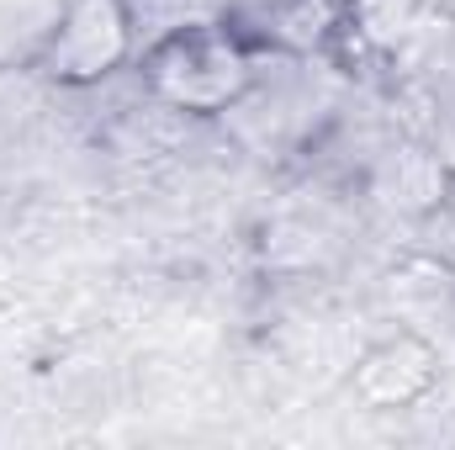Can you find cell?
<instances>
[{"label": "cell", "instance_id": "1", "mask_svg": "<svg viewBox=\"0 0 455 450\" xmlns=\"http://www.w3.org/2000/svg\"><path fill=\"white\" fill-rule=\"evenodd\" d=\"M265 64L270 53L254 48L223 16L159 27L132 59L143 96L159 112H175L186 122H228L265 85Z\"/></svg>", "mask_w": 455, "mask_h": 450}, {"label": "cell", "instance_id": "2", "mask_svg": "<svg viewBox=\"0 0 455 450\" xmlns=\"http://www.w3.org/2000/svg\"><path fill=\"white\" fill-rule=\"evenodd\" d=\"M138 59L132 0H64L27 53V69L53 91H96Z\"/></svg>", "mask_w": 455, "mask_h": 450}, {"label": "cell", "instance_id": "3", "mask_svg": "<svg viewBox=\"0 0 455 450\" xmlns=\"http://www.w3.org/2000/svg\"><path fill=\"white\" fill-rule=\"evenodd\" d=\"M440 376H445V360L435 339L419 329H392L355 355L344 392L365 414H408L440 392Z\"/></svg>", "mask_w": 455, "mask_h": 450}, {"label": "cell", "instance_id": "4", "mask_svg": "<svg viewBox=\"0 0 455 450\" xmlns=\"http://www.w3.org/2000/svg\"><path fill=\"white\" fill-rule=\"evenodd\" d=\"M365 197L403 223H429L455 202V170L440 143L397 138L365 165Z\"/></svg>", "mask_w": 455, "mask_h": 450}, {"label": "cell", "instance_id": "5", "mask_svg": "<svg viewBox=\"0 0 455 450\" xmlns=\"http://www.w3.org/2000/svg\"><path fill=\"white\" fill-rule=\"evenodd\" d=\"M218 16L270 59H318L344 27L339 0H218Z\"/></svg>", "mask_w": 455, "mask_h": 450}, {"label": "cell", "instance_id": "6", "mask_svg": "<svg viewBox=\"0 0 455 450\" xmlns=\"http://www.w3.org/2000/svg\"><path fill=\"white\" fill-rule=\"evenodd\" d=\"M339 11H344L339 37H355L371 53H403L424 32L435 0H339Z\"/></svg>", "mask_w": 455, "mask_h": 450}, {"label": "cell", "instance_id": "7", "mask_svg": "<svg viewBox=\"0 0 455 450\" xmlns=\"http://www.w3.org/2000/svg\"><path fill=\"white\" fill-rule=\"evenodd\" d=\"M440 154L451 159V170H455V117H451V127H445V138H440Z\"/></svg>", "mask_w": 455, "mask_h": 450}]
</instances>
